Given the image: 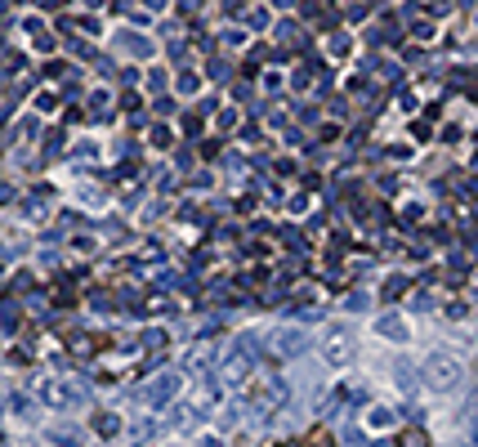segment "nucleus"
<instances>
[{
	"mask_svg": "<svg viewBox=\"0 0 478 447\" xmlns=\"http://www.w3.org/2000/svg\"><path fill=\"white\" fill-rule=\"evenodd\" d=\"M304 447H336V434H331L326 425H313L309 434H304Z\"/></svg>",
	"mask_w": 478,
	"mask_h": 447,
	"instance_id": "obj_3",
	"label": "nucleus"
},
{
	"mask_svg": "<svg viewBox=\"0 0 478 447\" xmlns=\"http://www.w3.org/2000/svg\"><path fill=\"white\" fill-rule=\"evenodd\" d=\"M425 376H429V385H434V389H451V385H460V376H465V367L456 358H429V367H425Z\"/></svg>",
	"mask_w": 478,
	"mask_h": 447,
	"instance_id": "obj_1",
	"label": "nucleus"
},
{
	"mask_svg": "<svg viewBox=\"0 0 478 447\" xmlns=\"http://www.w3.org/2000/svg\"><path fill=\"white\" fill-rule=\"evenodd\" d=\"M273 447H300V443H273Z\"/></svg>",
	"mask_w": 478,
	"mask_h": 447,
	"instance_id": "obj_7",
	"label": "nucleus"
},
{
	"mask_svg": "<svg viewBox=\"0 0 478 447\" xmlns=\"http://www.w3.org/2000/svg\"><path fill=\"white\" fill-rule=\"evenodd\" d=\"M398 447H434V439H429V429L407 425V429H398Z\"/></svg>",
	"mask_w": 478,
	"mask_h": 447,
	"instance_id": "obj_2",
	"label": "nucleus"
},
{
	"mask_svg": "<svg viewBox=\"0 0 478 447\" xmlns=\"http://www.w3.org/2000/svg\"><path fill=\"white\" fill-rule=\"evenodd\" d=\"M94 434L112 439V434H117V416H112V412H99V416H94Z\"/></svg>",
	"mask_w": 478,
	"mask_h": 447,
	"instance_id": "obj_4",
	"label": "nucleus"
},
{
	"mask_svg": "<svg viewBox=\"0 0 478 447\" xmlns=\"http://www.w3.org/2000/svg\"><path fill=\"white\" fill-rule=\"evenodd\" d=\"M402 286H407V277H398V282H389V286H385V300H398V295H402Z\"/></svg>",
	"mask_w": 478,
	"mask_h": 447,
	"instance_id": "obj_6",
	"label": "nucleus"
},
{
	"mask_svg": "<svg viewBox=\"0 0 478 447\" xmlns=\"http://www.w3.org/2000/svg\"><path fill=\"white\" fill-rule=\"evenodd\" d=\"M326 358H331V362H345V358H349V340H345V335L326 345Z\"/></svg>",
	"mask_w": 478,
	"mask_h": 447,
	"instance_id": "obj_5",
	"label": "nucleus"
}]
</instances>
